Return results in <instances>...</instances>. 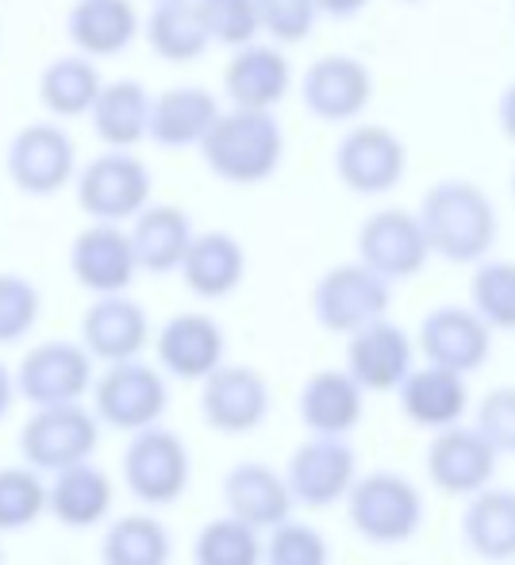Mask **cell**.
I'll list each match as a JSON object with an SVG mask.
<instances>
[{
  "instance_id": "6da1fadb",
  "label": "cell",
  "mask_w": 515,
  "mask_h": 565,
  "mask_svg": "<svg viewBox=\"0 0 515 565\" xmlns=\"http://www.w3.org/2000/svg\"><path fill=\"white\" fill-rule=\"evenodd\" d=\"M419 224L427 231L431 254L450 266H478L489 258L501 235L496 204L478 181H434L419 201Z\"/></svg>"
},
{
  "instance_id": "7a4b0ae2",
  "label": "cell",
  "mask_w": 515,
  "mask_h": 565,
  "mask_svg": "<svg viewBox=\"0 0 515 565\" xmlns=\"http://www.w3.org/2000/svg\"><path fill=\"white\" fill-rule=\"evenodd\" d=\"M204 166L227 185H261L281 170L285 131L273 108H235L219 113L201 142Z\"/></svg>"
},
{
  "instance_id": "3957f363",
  "label": "cell",
  "mask_w": 515,
  "mask_h": 565,
  "mask_svg": "<svg viewBox=\"0 0 515 565\" xmlns=\"http://www.w3.org/2000/svg\"><path fill=\"white\" fill-rule=\"evenodd\" d=\"M351 527L374 546H400L423 527V497L404 473L374 469L346 492Z\"/></svg>"
},
{
  "instance_id": "277c9868",
  "label": "cell",
  "mask_w": 515,
  "mask_h": 565,
  "mask_svg": "<svg viewBox=\"0 0 515 565\" xmlns=\"http://www.w3.org/2000/svg\"><path fill=\"white\" fill-rule=\"evenodd\" d=\"M93 412L100 424L128 435L162 424L170 412V385L162 377V365H150L142 358L105 365V373L93 381Z\"/></svg>"
},
{
  "instance_id": "5b68a950",
  "label": "cell",
  "mask_w": 515,
  "mask_h": 565,
  "mask_svg": "<svg viewBox=\"0 0 515 565\" xmlns=\"http://www.w3.org/2000/svg\"><path fill=\"white\" fill-rule=\"evenodd\" d=\"M388 305H393V281L366 262H339L312 289V316L331 335H354L358 328L388 316Z\"/></svg>"
},
{
  "instance_id": "8992f818",
  "label": "cell",
  "mask_w": 515,
  "mask_h": 565,
  "mask_svg": "<svg viewBox=\"0 0 515 565\" xmlns=\"http://www.w3.org/2000/svg\"><path fill=\"white\" fill-rule=\"evenodd\" d=\"M120 469H124V484H128V492L139 504L165 508L185 497L189 477H193V458H189L178 431L154 424L131 435Z\"/></svg>"
},
{
  "instance_id": "52a82bcc",
  "label": "cell",
  "mask_w": 515,
  "mask_h": 565,
  "mask_svg": "<svg viewBox=\"0 0 515 565\" xmlns=\"http://www.w3.org/2000/svg\"><path fill=\"white\" fill-rule=\"evenodd\" d=\"M100 443V419L97 412L77 404H51L35 408V416L20 431V454L39 473H58L77 461H89Z\"/></svg>"
},
{
  "instance_id": "ba28073f",
  "label": "cell",
  "mask_w": 515,
  "mask_h": 565,
  "mask_svg": "<svg viewBox=\"0 0 515 565\" xmlns=\"http://www.w3.org/2000/svg\"><path fill=\"white\" fill-rule=\"evenodd\" d=\"M150 170L142 158L131 150L108 147L100 158H93L82 173H77V204L89 220H105V224H124L135 220L150 204Z\"/></svg>"
},
{
  "instance_id": "9c48e42d",
  "label": "cell",
  "mask_w": 515,
  "mask_h": 565,
  "mask_svg": "<svg viewBox=\"0 0 515 565\" xmlns=\"http://www.w3.org/2000/svg\"><path fill=\"white\" fill-rule=\"evenodd\" d=\"M93 362L97 358L85 350V342H66V339L39 342V347H31L20 358L15 388L35 408L77 404L85 393H93Z\"/></svg>"
},
{
  "instance_id": "30bf717a",
  "label": "cell",
  "mask_w": 515,
  "mask_h": 565,
  "mask_svg": "<svg viewBox=\"0 0 515 565\" xmlns=\"http://www.w3.org/2000/svg\"><path fill=\"white\" fill-rule=\"evenodd\" d=\"M408 173V147L385 124H362L339 139L335 178L358 196L393 193Z\"/></svg>"
},
{
  "instance_id": "8fae6325",
  "label": "cell",
  "mask_w": 515,
  "mask_h": 565,
  "mask_svg": "<svg viewBox=\"0 0 515 565\" xmlns=\"http://www.w3.org/2000/svg\"><path fill=\"white\" fill-rule=\"evenodd\" d=\"M4 170L20 193L54 196L74 181L77 147L58 124H28L8 142Z\"/></svg>"
},
{
  "instance_id": "7c38bea8",
  "label": "cell",
  "mask_w": 515,
  "mask_h": 565,
  "mask_svg": "<svg viewBox=\"0 0 515 565\" xmlns=\"http://www.w3.org/2000/svg\"><path fill=\"white\" fill-rule=\"evenodd\" d=\"M285 481L297 504L331 508L346 500L351 484L358 481V454L346 443V435H312L292 450Z\"/></svg>"
},
{
  "instance_id": "4fadbf2b",
  "label": "cell",
  "mask_w": 515,
  "mask_h": 565,
  "mask_svg": "<svg viewBox=\"0 0 515 565\" xmlns=\"http://www.w3.org/2000/svg\"><path fill=\"white\" fill-rule=\"evenodd\" d=\"M431 258L434 254L423 224H419V212L382 209L374 216H366V224L358 227V262H366L369 269H377L388 281L423 274V266Z\"/></svg>"
},
{
  "instance_id": "5bb4252c",
  "label": "cell",
  "mask_w": 515,
  "mask_h": 565,
  "mask_svg": "<svg viewBox=\"0 0 515 565\" xmlns=\"http://www.w3.org/2000/svg\"><path fill=\"white\" fill-rule=\"evenodd\" d=\"M369 97H374V74L351 54H323L300 77L304 113L323 124H351L369 108Z\"/></svg>"
},
{
  "instance_id": "9a60e30c",
  "label": "cell",
  "mask_w": 515,
  "mask_h": 565,
  "mask_svg": "<svg viewBox=\"0 0 515 565\" xmlns=\"http://www.w3.org/2000/svg\"><path fill=\"white\" fill-rule=\"evenodd\" d=\"M416 350L431 365H447V370L470 377L493 354V328L473 312V305H439L419 323Z\"/></svg>"
},
{
  "instance_id": "2e32d148",
  "label": "cell",
  "mask_w": 515,
  "mask_h": 565,
  "mask_svg": "<svg viewBox=\"0 0 515 565\" xmlns=\"http://www.w3.org/2000/svg\"><path fill=\"white\" fill-rule=\"evenodd\" d=\"M201 416L219 435H250L269 416V381L250 365L224 362L201 381Z\"/></svg>"
},
{
  "instance_id": "e0dca14e",
  "label": "cell",
  "mask_w": 515,
  "mask_h": 565,
  "mask_svg": "<svg viewBox=\"0 0 515 565\" xmlns=\"http://www.w3.org/2000/svg\"><path fill=\"white\" fill-rule=\"evenodd\" d=\"M69 269H74L77 285L89 289L93 297L128 292L135 274H139L131 231H124L120 224L93 220L85 231H77L74 246H69Z\"/></svg>"
},
{
  "instance_id": "ac0fdd59",
  "label": "cell",
  "mask_w": 515,
  "mask_h": 565,
  "mask_svg": "<svg viewBox=\"0 0 515 565\" xmlns=\"http://www.w3.org/2000/svg\"><path fill=\"white\" fill-rule=\"evenodd\" d=\"M411 370H416V342L388 316L346 335V373L366 393H396Z\"/></svg>"
},
{
  "instance_id": "d6986e66",
  "label": "cell",
  "mask_w": 515,
  "mask_h": 565,
  "mask_svg": "<svg viewBox=\"0 0 515 565\" xmlns=\"http://www.w3.org/2000/svg\"><path fill=\"white\" fill-rule=\"evenodd\" d=\"M496 461L501 454L489 447L478 427L454 424L434 431L431 447H427V477L434 489L450 492V497H473L493 484Z\"/></svg>"
},
{
  "instance_id": "ffe728a7",
  "label": "cell",
  "mask_w": 515,
  "mask_h": 565,
  "mask_svg": "<svg viewBox=\"0 0 515 565\" xmlns=\"http://www.w3.org/2000/svg\"><path fill=\"white\" fill-rule=\"evenodd\" d=\"M154 354L170 377L178 381H204L227 362V335L212 316L204 312H178L162 323L154 339Z\"/></svg>"
},
{
  "instance_id": "44dd1931",
  "label": "cell",
  "mask_w": 515,
  "mask_h": 565,
  "mask_svg": "<svg viewBox=\"0 0 515 565\" xmlns=\"http://www.w3.org/2000/svg\"><path fill=\"white\" fill-rule=\"evenodd\" d=\"M219 497H224L227 512L258 531H273L297 508V497H292L285 473H277L266 461H239V466L227 469Z\"/></svg>"
},
{
  "instance_id": "7402d4cb",
  "label": "cell",
  "mask_w": 515,
  "mask_h": 565,
  "mask_svg": "<svg viewBox=\"0 0 515 565\" xmlns=\"http://www.w3.org/2000/svg\"><path fill=\"white\" fill-rule=\"evenodd\" d=\"M82 342H85V350L105 365L139 358L150 342L147 308L135 305V300L124 297V292L97 297L82 320Z\"/></svg>"
},
{
  "instance_id": "603a6c76",
  "label": "cell",
  "mask_w": 515,
  "mask_h": 565,
  "mask_svg": "<svg viewBox=\"0 0 515 565\" xmlns=\"http://www.w3.org/2000/svg\"><path fill=\"white\" fill-rule=\"evenodd\" d=\"M292 85V62L281 43H247L224 70V93L235 108H277Z\"/></svg>"
},
{
  "instance_id": "cb8c5ba5",
  "label": "cell",
  "mask_w": 515,
  "mask_h": 565,
  "mask_svg": "<svg viewBox=\"0 0 515 565\" xmlns=\"http://www.w3.org/2000/svg\"><path fill=\"white\" fill-rule=\"evenodd\" d=\"M400 396V412L416 427L427 431H442V427L462 424L465 408H470V388H465V373H454L447 365H416L396 388Z\"/></svg>"
},
{
  "instance_id": "d4e9b609",
  "label": "cell",
  "mask_w": 515,
  "mask_h": 565,
  "mask_svg": "<svg viewBox=\"0 0 515 565\" xmlns=\"http://www.w3.org/2000/svg\"><path fill=\"white\" fill-rule=\"evenodd\" d=\"M178 274L193 297L224 300L247 277V250L232 231H201V235H193V246H189Z\"/></svg>"
},
{
  "instance_id": "484cf974",
  "label": "cell",
  "mask_w": 515,
  "mask_h": 565,
  "mask_svg": "<svg viewBox=\"0 0 515 565\" xmlns=\"http://www.w3.org/2000/svg\"><path fill=\"white\" fill-rule=\"evenodd\" d=\"M219 100L204 85H173L150 105V135L162 150L201 147L204 135L219 119Z\"/></svg>"
},
{
  "instance_id": "4316f807",
  "label": "cell",
  "mask_w": 515,
  "mask_h": 565,
  "mask_svg": "<svg viewBox=\"0 0 515 565\" xmlns=\"http://www.w3.org/2000/svg\"><path fill=\"white\" fill-rule=\"evenodd\" d=\"M112 477L105 473L93 461H77L69 469H58L51 473V484H46V512L62 523V527H97L108 512H112Z\"/></svg>"
},
{
  "instance_id": "83f0119b",
  "label": "cell",
  "mask_w": 515,
  "mask_h": 565,
  "mask_svg": "<svg viewBox=\"0 0 515 565\" xmlns=\"http://www.w3.org/2000/svg\"><path fill=\"white\" fill-rule=\"evenodd\" d=\"M366 388L346 370H320L300 385L297 412L312 435H351L362 424Z\"/></svg>"
},
{
  "instance_id": "f1b7e54d",
  "label": "cell",
  "mask_w": 515,
  "mask_h": 565,
  "mask_svg": "<svg viewBox=\"0 0 515 565\" xmlns=\"http://www.w3.org/2000/svg\"><path fill=\"white\" fill-rule=\"evenodd\" d=\"M66 35L89 58H116L139 39V12L131 0H77L66 15Z\"/></svg>"
},
{
  "instance_id": "f546056e",
  "label": "cell",
  "mask_w": 515,
  "mask_h": 565,
  "mask_svg": "<svg viewBox=\"0 0 515 565\" xmlns=\"http://www.w3.org/2000/svg\"><path fill=\"white\" fill-rule=\"evenodd\" d=\"M193 220L178 204H147L131 220V246L139 269L147 274H178L193 246Z\"/></svg>"
},
{
  "instance_id": "4dcf8cb0",
  "label": "cell",
  "mask_w": 515,
  "mask_h": 565,
  "mask_svg": "<svg viewBox=\"0 0 515 565\" xmlns=\"http://www.w3.org/2000/svg\"><path fill=\"white\" fill-rule=\"evenodd\" d=\"M462 543L481 562H515V489H481L462 512Z\"/></svg>"
},
{
  "instance_id": "1f68e13d",
  "label": "cell",
  "mask_w": 515,
  "mask_h": 565,
  "mask_svg": "<svg viewBox=\"0 0 515 565\" xmlns=\"http://www.w3.org/2000/svg\"><path fill=\"white\" fill-rule=\"evenodd\" d=\"M150 93L142 82L120 77V82H105L97 105H93V135L112 150H131L150 135Z\"/></svg>"
},
{
  "instance_id": "d6a6232c",
  "label": "cell",
  "mask_w": 515,
  "mask_h": 565,
  "mask_svg": "<svg viewBox=\"0 0 515 565\" xmlns=\"http://www.w3.org/2000/svg\"><path fill=\"white\" fill-rule=\"evenodd\" d=\"M147 35L150 51L165 62H196L212 46V35L204 28V15L196 0H154L147 15Z\"/></svg>"
},
{
  "instance_id": "836d02e7",
  "label": "cell",
  "mask_w": 515,
  "mask_h": 565,
  "mask_svg": "<svg viewBox=\"0 0 515 565\" xmlns=\"http://www.w3.org/2000/svg\"><path fill=\"white\" fill-rule=\"evenodd\" d=\"M100 89V70L93 66L89 54H66V58H54L51 66L39 77V100L46 105V113L58 119H77L89 116L93 105H97Z\"/></svg>"
},
{
  "instance_id": "e575fe53",
  "label": "cell",
  "mask_w": 515,
  "mask_h": 565,
  "mask_svg": "<svg viewBox=\"0 0 515 565\" xmlns=\"http://www.w3.org/2000/svg\"><path fill=\"white\" fill-rule=\"evenodd\" d=\"M173 539L162 520L147 512H131L108 523L100 539V562L105 565H170Z\"/></svg>"
},
{
  "instance_id": "d590c367",
  "label": "cell",
  "mask_w": 515,
  "mask_h": 565,
  "mask_svg": "<svg viewBox=\"0 0 515 565\" xmlns=\"http://www.w3.org/2000/svg\"><path fill=\"white\" fill-rule=\"evenodd\" d=\"M196 565H266V543L261 531L243 523L239 515L224 512L201 527L193 543Z\"/></svg>"
},
{
  "instance_id": "8d00e7d4",
  "label": "cell",
  "mask_w": 515,
  "mask_h": 565,
  "mask_svg": "<svg viewBox=\"0 0 515 565\" xmlns=\"http://www.w3.org/2000/svg\"><path fill=\"white\" fill-rule=\"evenodd\" d=\"M473 312L493 331H515V262L485 258L470 285Z\"/></svg>"
},
{
  "instance_id": "74e56055",
  "label": "cell",
  "mask_w": 515,
  "mask_h": 565,
  "mask_svg": "<svg viewBox=\"0 0 515 565\" xmlns=\"http://www.w3.org/2000/svg\"><path fill=\"white\" fill-rule=\"evenodd\" d=\"M46 515V481L39 469L0 466V531H28L31 523Z\"/></svg>"
},
{
  "instance_id": "f35d334b",
  "label": "cell",
  "mask_w": 515,
  "mask_h": 565,
  "mask_svg": "<svg viewBox=\"0 0 515 565\" xmlns=\"http://www.w3.org/2000/svg\"><path fill=\"white\" fill-rule=\"evenodd\" d=\"M43 316V292L23 274H0V347L23 342Z\"/></svg>"
},
{
  "instance_id": "ab89813d",
  "label": "cell",
  "mask_w": 515,
  "mask_h": 565,
  "mask_svg": "<svg viewBox=\"0 0 515 565\" xmlns=\"http://www.w3.org/2000/svg\"><path fill=\"white\" fill-rule=\"evenodd\" d=\"M204 15V28H208L212 43L219 46H239L255 43L261 35V15H258V0H196Z\"/></svg>"
},
{
  "instance_id": "60d3db41",
  "label": "cell",
  "mask_w": 515,
  "mask_h": 565,
  "mask_svg": "<svg viewBox=\"0 0 515 565\" xmlns=\"http://www.w3.org/2000/svg\"><path fill=\"white\" fill-rule=\"evenodd\" d=\"M266 565H331L328 539L308 523L285 520L266 535Z\"/></svg>"
},
{
  "instance_id": "b9f144b4",
  "label": "cell",
  "mask_w": 515,
  "mask_h": 565,
  "mask_svg": "<svg viewBox=\"0 0 515 565\" xmlns=\"http://www.w3.org/2000/svg\"><path fill=\"white\" fill-rule=\"evenodd\" d=\"M258 15L261 35H269L281 46H292L312 35L315 20H320V4L315 0H258Z\"/></svg>"
},
{
  "instance_id": "7bdbcfd3",
  "label": "cell",
  "mask_w": 515,
  "mask_h": 565,
  "mask_svg": "<svg viewBox=\"0 0 515 565\" xmlns=\"http://www.w3.org/2000/svg\"><path fill=\"white\" fill-rule=\"evenodd\" d=\"M478 431L501 458H515V385L493 388L478 404Z\"/></svg>"
},
{
  "instance_id": "ee69618b",
  "label": "cell",
  "mask_w": 515,
  "mask_h": 565,
  "mask_svg": "<svg viewBox=\"0 0 515 565\" xmlns=\"http://www.w3.org/2000/svg\"><path fill=\"white\" fill-rule=\"evenodd\" d=\"M320 4V15H331V20H354L358 12H366L369 0H315Z\"/></svg>"
},
{
  "instance_id": "f6af8a7d",
  "label": "cell",
  "mask_w": 515,
  "mask_h": 565,
  "mask_svg": "<svg viewBox=\"0 0 515 565\" xmlns=\"http://www.w3.org/2000/svg\"><path fill=\"white\" fill-rule=\"evenodd\" d=\"M496 116H501V131L515 142V82L501 93V108H496Z\"/></svg>"
},
{
  "instance_id": "bcb514c9",
  "label": "cell",
  "mask_w": 515,
  "mask_h": 565,
  "mask_svg": "<svg viewBox=\"0 0 515 565\" xmlns=\"http://www.w3.org/2000/svg\"><path fill=\"white\" fill-rule=\"evenodd\" d=\"M15 393H20V388H15V373H8V365L0 362V419H4L8 412H12Z\"/></svg>"
},
{
  "instance_id": "7dc6e473",
  "label": "cell",
  "mask_w": 515,
  "mask_h": 565,
  "mask_svg": "<svg viewBox=\"0 0 515 565\" xmlns=\"http://www.w3.org/2000/svg\"><path fill=\"white\" fill-rule=\"evenodd\" d=\"M512 196H515V170H512Z\"/></svg>"
},
{
  "instance_id": "c3c4849f",
  "label": "cell",
  "mask_w": 515,
  "mask_h": 565,
  "mask_svg": "<svg viewBox=\"0 0 515 565\" xmlns=\"http://www.w3.org/2000/svg\"><path fill=\"white\" fill-rule=\"evenodd\" d=\"M0 565H4V551H0Z\"/></svg>"
},
{
  "instance_id": "681fc988",
  "label": "cell",
  "mask_w": 515,
  "mask_h": 565,
  "mask_svg": "<svg viewBox=\"0 0 515 565\" xmlns=\"http://www.w3.org/2000/svg\"><path fill=\"white\" fill-rule=\"evenodd\" d=\"M404 4H416V0H404Z\"/></svg>"
}]
</instances>
